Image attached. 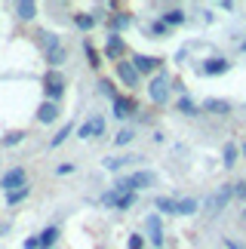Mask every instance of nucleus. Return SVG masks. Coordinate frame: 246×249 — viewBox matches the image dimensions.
Listing matches in <instances>:
<instances>
[{
    "label": "nucleus",
    "instance_id": "1",
    "mask_svg": "<svg viewBox=\"0 0 246 249\" xmlns=\"http://www.w3.org/2000/svg\"><path fill=\"white\" fill-rule=\"evenodd\" d=\"M231 197H234V185H225L222 191H215L212 197H206V200H203V209H206V215H219L222 209L231 203Z\"/></svg>",
    "mask_w": 246,
    "mask_h": 249
},
{
    "label": "nucleus",
    "instance_id": "2",
    "mask_svg": "<svg viewBox=\"0 0 246 249\" xmlns=\"http://www.w3.org/2000/svg\"><path fill=\"white\" fill-rule=\"evenodd\" d=\"M43 92H46V102H55L59 105V99L65 95V77L59 71H50L43 77Z\"/></svg>",
    "mask_w": 246,
    "mask_h": 249
},
{
    "label": "nucleus",
    "instance_id": "3",
    "mask_svg": "<svg viewBox=\"0 0 246 249\" xmlns=\"http://www.w3.org/2000/svg\"><path fill=\"white\" fill-rule=\"evenodd\" d=\"M197 71H200L203 77H222V74L231 71V62L225 59V55H212V59H206Z\"/></svg>",
    "mask_w": 246,
    "mask_h": 249
},
{
    "label": "nucleus",
    "instance_id": "4",
    "mask_svg": "<svg viewBox=\"0 0 246 249\" xmlns=\"http://www.w3.org/2000/svg\"><path fill=\"white\" fill-rule=\"evenodd\" d=\"M148 95L154 105H166L169 102V80L163 77V74H157V77H151L148 83Z\"/></svg>",
    "mask_w": 246,
    "mask_h": 249
},
{
    "label": "nucleus",
    "instance_id": "5",
    "mask_svg": "<svg viewBox=\"0 0 246 249\" xmlns=\"http://www.w3.org/2000/svg\"><path fill=\"white\" fill-rule=\"evenodd\" d=\"M25 185H28V176H25V169H22V166L9 169L6 176L0 178V188H3L6 194H9V191H18V188H25Z\"/></svg>",
    "mask_w": 246,
    "mask_h": 249
},
{
    "label": "nucleus",
    "instance_id": "6",
    "mask_svg": "<svg viewBox=\"0 0 246 249\" xmlns=\"http://www.w3.org/2000/svg\"><path fill=\"white\" fill-rule=\"evenodd\" d=\"M117 77H120L123 83H126L129 89H136V86H139V80H141V74L136 71V65H132V62H126V59H123V62H117Z\"/></svg>",
    "mask_w": 246,
    "mask_h": 249
},
{
    "label": "nucleus",
    "instance_id": "7",
    "mask_svg": "<svg viewBox=\"0 0 246 249\" xmlns=\"http://www.w3.org/2000/svg\"><path fill=\"white\" fill-rule=\"evenodd\" d=\"M136 111H139V105H136V99H132V95H117V99H114V117H117V120H126V117H132Z\"/></svg>",
    "mask_w": 246,
    "mask_h": 249
},
{
    "label": "nucleus",
    "instance_id": "8",
    "mask_svg": "<svg viewBox=\"0 0 246 249\" xmlns=\"http://www.w3.org/2000/svg\"><path fill=\"white\" fill-rule=\"evenodd\" d=\"M77 136L80 139H99V136H105V117H89L77 129Z\"/></svg>",
    "mask_w": 246,
    "mask_h": 249
},
{
    "label": "nucleus",
    "instance_id": "9",
    "mask_svg": "<svg viewBox=\"0 0 246 249\" xmlns=\"http://www.w3.org/2000/svg\"><path fill=\"white\" fill-rule=\"evenodd\" d=\"M132 65H136V71L139 74H154L157 68H160V65H163V59H157V55H132V59H129Z\"/></svg>",
    "mask_w": 246,
    "mask_h": 249
},
{
    "label": "nucleus",
    "instance_id": "10",
    "mask_svg": "<svg viewBox=\"0 0 246 249\" xmlns=\"http://www.w3.org/2000/svg\"><path fill=\"white\" fill-rule=\"evenodd\" d=\"M123 53H126V40L120 34H108V43H105V55L114 62H123Z\"/></svg>",
    "mask_w": 246,
    "mask_h": 249
},
{
    "label": "nucleus",
    "instance_id": "11",
    "mask_svg": "<svg viewBox=\"0 0 246 249\" xmlns=\"http://www.w3.org/2000/svg\"><path fill=\"white\" fill-rule=\"evenodd\" d=\"M59 120V105L55 102H43L37 108V123H55Z\"/></svg>",
    "mask_w": 246,
    "mask_h": 249
},
{
    "label": "nucleus",
    "instance_id": "12",
    "mask_svg": "<svg viewBox=\"0 0 246 249\" xmlns=\"http://www.w3.org/2000/svg\"><path fill=\"white\" fill-rule=\"evenodd\" d=\"M129 185H132V191H145V188H151V185H154V172H148V169L132 172V176H129Z\"/></svg>",
    "mask_w": 246,
    "mask_h": 249
},
{
    "label": "nucleus",
    "instance_id": "13",
    "mask_svg": "<svg viewBox=\"0 0 246 249\" xmlns=\"http://www.w3.org/2000/svg\"><path fill=\"white\" fill-rule=\"evenodd\" d=\"M129 25H132V16H129V13H114V16H108V28H111V34L126 31Z\"/></svg>",
    "mask_w": 246,
    "mask_h": 249
},
{
    "label": "nucleus",
    "instance_id": "14",
    "mask_svg": "<svg viewBox=\"0 0 246 249\" xmlns=\"http://www.w3.org/2000/svg\"><path fill=\"white\" fill-rule=\"evenodd\" d=\"M160 22H163L166 28H178V25H185V9H182V6L166 9V13L160 16Z\"/></svg>",
    "mask_w": 246,
    "mask_h": 249
},
{
    "label": "nucleus",
    "instance_id": "15",
    "mask_svg": "<svg viewBox=\"0 0 246 249\" xmlns=\"http://www.w3.org/2000/svg\"><path fill=\"white\" fill-rule=\"evenodd\" d=\"M37 240H40V249H53L55 240H59V228L55 225H46L40 234H37Z\"/></svg>",
    "mask_w": 246,
    "mask_h": 249
},
{
    "label": "nucleus",
    "instance_id": "16",
    "mask_svg": "<svg viewBox=\"0 0 246 249\" xmlns=\"http://www.w3.org/2000/svg\"><path fill=\"white\" fill-rule=\"evenodd\" d=\"M203 111L206 114H219V117H225V114H231V105L225 99H206L203 102Z\"/></svg>",
    "mask_w": 246,
    "mask_h": 249
},
{
    "label": "nucleus",
    "instance_id": "17",
    "mask_svg": "<svg viewBox=\"0 0 246 249\" xmlns=\"http://www.w3.org/2000/svg\"><path fill=\"white\" fill-rule=\"evenodd\" d=\"M16 13H18L22 22H31V18L37 16V3L34 0H22V3H16Z\"/></svg>",
    "mask_w": 246,
    "mask_h": 249
},
{
    "label": "nucleus",
    "instance_id": "18",
    "mask_svg": "<svg viewBox=\"0 0 246 249\" xmlns=\"http://www.w3.org/2000/svg\"><path fill=\"white\" fill-rule=\"evenodd\" d=\"M154 206H157L163 215H178V200H173V197H157Z\"/></svg>",
    "mask_w": 246,
    "mask_h": 249
},
{
    "label": "nucleus",
    "instance_id": "19",
    "mask_svg": "<svg viewBox=\"0 0 246 249\" xmlns=\"http://www.w3.org/2000/svg\"><path fill=\"white\" fill-rule=\"evenodd\" d=\"M74 25H77L80 31H92V28L99 25V16H89V13H77V16H74Z\"/></svg>",
    "mask_w": 246,
    "mask_h": 249
},
{
    "label": "nucleus",
    "instance_id": "20",
    "mask_svg": "<svg viewBox=\"0 0 246 249\" xmlns=\"http://www.w3.org/2000/svg\"><path fill=\"white\" fill-rule=\"evenodd\" d=\"M197 209H200V200H197V197H185V200H178V215H194Z\"/></svg>",
    "mask_w": 246,
    "mask_h": 249
},
{
    "label": "nucleus",
    "instance_id": "21",
    "mask_svg": "<svg viewBox=\"0 0 246 249\" xmlns=\"http://www.w3.org/2000/svg\"><path fill=\"white\" fill-rule=\"evenodd\" d=\"M71 132H74V123H65V126H62V129H59V132H55V136L50 139V148H59V145H65V139H68Z\"/></svg>",
    "mask_w": 246,
    "mask_h": 249
},
{
    "label": "nucleus",
    "instance_id": "22",
    "mask_svg": "<svg viewBox=\"0 0 246 249\" xmlns=\"http://www.w3.org/2000/svg\"><path fill=\"white\" fill-rule=\"evenodd\" d=\"M28 194H31V188H18V191H9V194H6V203L9 206H16V203H22V200H28Z\"/></svg>",
    "mask_w": 246,
    "mask_h": 249
},
{
    "label": "nucleus",
    "instance_id": "23",
    "mask_svg": "<svg viewBox=\"0 0 246 249\" xmlns=\"http://www.w3.org/2000/svg\"><path fill=\"white\" fill-rule=\"evenodd\" d=\"M225 166H234V163H237V157H240V148L237 145H234V142H228V145H225Z\"/></svg>",
    "mask_w": 246,
    "mask_h": 249
},
{
    "label": "nucleus",
    "instance_id": "24",
    "mask_svg": "<svg viewBox=\"0 0 246 249\" xmlns=\"http://www.w3.org/2000/svg\"><path fill=\"white\" fill-rule=\"evenodd\" d=\"M65 59H68V53H65V46H59V50H53V53H46V62L53 65V71L59 68V65H62Z\"/></svg>",
    "mask_w": 246,
    "mask_h": 249
},
{
    "label": "nucleus",
    "instance_id": "25",
    "mask_svg": "<svg viewBox=\"0 0 246 249\" xmlns=\"http://www.w3.org/2000/svg\"><path fill=\"white\" fill-rule=\"evenodd\" d=\"M176 108L182 111V114H188V117H197V105H194L191 99H188V95H182V99H178V105H176Z\"/></svg>",
    "mask_w": 246,
    "mask_h": 249
},
{
    "label": "nucleus",
    "instance_id": "26",
    "mask_svg": "<svg viewBox=\"0 0 246 249\" xmlns=\"http://www.w3.org/2000/svg\"><path fill=\"white\" fill-rule=\"evenodd\" d=\"M22 139H25V132H22V129H13V132H6V136L0 139V142H3V148H16Z\"/></svg>",
    "mask_w": 246,
    "mask_h": 249
},
{
    "label": "nucleus",
    "instance_id": "27",
    "mask_svg": "<svg viewBox=\"0 0 246 249\" xmlns=\"http://www.w3.org/2000/svg\"><path fill=\"white\" fill-rule=\"evenodd\" d=\"M123 163H129V157H105V169L108 172H120Z\"/></svg>",
    "mask_w": 246,
    "mask_h": 249
},
{
    "label": "nucleus",
    "instance_id": "28",
    "mask_svg": "<svg viewBox=\"0 0 246 249\" xmlns=\"http://www.w3.org/2000/svg\"><path fill=\"white\" fill-rule=\"evenodd\" d=\"M83 50H87V59H89V65H92V68H99V65H102V59H99L96 46H92V43L87 40V43H83Z\"/></svg>",
    "mask_w": 246,
    "mask_h": 249
},
{
    "label": "nucleus",
    "instance_id": "29",
    "mask_svg": "<svg viewBox=\"0 0 246 249\" xmlns=\"http://www.w3.org/2000/svg\"><path fill=\"white\" fill-rule=\"evenodd\" d=\"M99 92H102V95H108L111 102L117 99V89H114V83H111V80H99Z\"/></svg>",
    "mask_w": 246,
    "mask_h": 249
},
{
    "label": "nucleus",
    "instance_id": "30",
    "mask_svg": "<svg viewBox=\"0 0 246 249\" xmlns=\"http://www.w3.org/2000/svg\"><path fill=\"white\" fill-rule=\"evenodd\" d=\"M145 228H148L151 237H154V234H163V231H160V215H148L145 218Z\"/></svg>",
    "mask_w": 246,
    "mask_h": 249
},
{
    "label": "nucleus",
    "instance_id": "31",
    "mask_svg": "<svg viewBox=\"0 0 246 249\" xmlns=\"http://www.w3.org/2000/svg\"><path fill=\"white\" fill-rule=\"evenodd\" d=\"M43 46H46V53L59 50V46H62V40H59V34H43Z\"/></svg>",
    "mask_w": 246,
    "mask_h": 249
},
{
    "label": "nucleus",
    "instance_id": "32",
    "mask_svg": "<svg viewBox=\"0 0 246 249\" xmlns=\"http://www.w3.org/2000/svg\"><path fill=\"white\" fill-rule=\"evenodd\" d=\"M132 139H136V136H132V129H120L117 136H114V145H120V148H123V145H129Z\"/></svg>",
    "mask_w": 246,
    "mask_h": 249
},
{
    "label": "nucleus",
    "instance_id": "33",
    "mask_svg": "<svg viewBox=\"0 0 246 249\" xmlns=\"http://www.w3.org/2000/svg\"><path fill=\"white\" fill-rule=\"evenodd\" d=\"M117 200H120V194H117L114 188H111V191H105V194H102V203H105V206H117Z\"/></svg>",
    "mask_w": 246,
    "mask_h": 249
},
{
    "label": "nucleus",
    "instance_id": "34",
    "mask_svg": "<svg viewBox=\"0 0 246 249\" xmlns=\"http://www.w3.org/2000/svg\"><path fill=\"white\" fill-rule=\"evenodd\" d=\"M148 31H151V34H157V37H166V34H169V28H166V25L157 18V22H151V28H148Z\"/></svg>",
    "mask_w": 246,
    "mask_h": 249
},
{
    "label": "nucleus",
    "instance_id": "35",
    "mask_svg": "<svg viewBox=\"0 0 246 249\" xmlns=\"http://www.w3.org/2000/svg\"><path fill=\"white\" fill-rule=\"evenodd\" d=\"M132 203H136V194H120V200H117V209H129Z\"/></svg>",
    "mask_w": 246,
    "mask_h": 249
},
{
    "label": "nucleus",
    "instance_id": "36",
    "mask_svg": "<svg viewBox=\"0 0 246 249\" xmlns=\"http://www.w3.org/2000/svg\"><path fill=\"white\" fill-rule=\"evenodd\" d=\"M126 249H145V237L132 234V237H129V246H126Z\"/></svg>",
    "mask_w": 246,
    "mask_h": 249
},
{
    "label": "nucleus",
    "instance_id": "37",
    "mask_svg": "<svg viewBox=\"0 0 246 249\" xmlns=\"http://www.w3.org/2000/svg\"><path fill=\"white\" fill-rule=\"evenodd\" d=\"M74 169H77L74 163H59V166H55V176H71Z\"/></svg>",
    "mask_w": 246,
    "mask_h": 249
},
{
    "label": "nucleus",
    "instance_id": "38",
    "mask_svg": "<svg viewBox=\"0 0 246 249\" xmlns=\"http://www.w3.org/2000/svg\"><path fill=\"white\" fill-rule=\"evenodd\" d=\"M234 197L246 200V181H237V185H234Z\"/></svg>",
    "mask_w": 246,
    "mask_h": 249
},
{
    "label": "nucleus",
    "instance_id": "39",
    "mask_svg": "<svg viewBox=\"0 0 246 249\" xmlns=\"http://www.w3.org/2000/svg\"><path fill=\"white\" fill-rule=\"evenodd\" d=\"M225 249H246L243 243H237L234 237H225Z\"/></svg>",
    "mask_w": 246,
    "mask_h": 249
},
{
    "label": "nucleus",
    "instance_id": "40",
    "mask_svg": "<svg viewBox=\"0 0 246 249\" xmlns=\"http://www.w3.org/2000/svg\"><path fill=\"white\" fill-rule=\"evenodd\" d=\"M25 249H40V240H37V237H28V240H25Z\"/></svg>",
    "mask_w": 246,
    "mask_h": 249
},
{
    "label": "nucleus",
    "instance_id": "41",
    "mask_svg": "<svg viewBox=\"0 0 246 249\" xmlns=\"http://www.w3.org/2000/svg\"><path fill=\"white\" fill-rule=\"evenodd\" d=\"M240 154H243V157H246V142H243V145H240Z\"/></svg>",
    "mask_w": 246,
    "mask_h": 249
},
{
    "label": "nucleus",
    "instance_id": "42",
    "mask_svg": "<svg viewBox=\"0 0 246 249\" xmlns=\"http://www.w3.org/2000/svg\"><path fill=\"white\" fill-rule=\"evenodd\" d=\"M240 53H246V40H243V43H240Z\"/></svg>",
    "mask_w": 246,
    "mask_h": 249
},
{
    "label": "nucleus",
    "instance_id": "43",
    "mask_svg": "<svg viewBox=\"0 0 246 249\" xmlns=\"http://www.w3.org/2000/svg\"><path fill=\"white\" fill-rule=\"evenodd\" d=\"M243 222H246V209H243Z\"/></svg>",
    "mask_w": 246,
    "mask_h": 249
}]
</instances>
